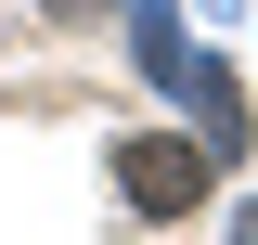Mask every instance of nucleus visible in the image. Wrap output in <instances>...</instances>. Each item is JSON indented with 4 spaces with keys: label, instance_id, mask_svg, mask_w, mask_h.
Wrapping results in <instances>:
<instances>
[{
    "label": "nucleus",
    "instance_id": "2",
    "mask_svg": "<svg viewBox=\"0 0 258 245\" xmlns=\"http://www.w3.org/2000/svg\"><path fill=\"white\" fill-rule=\"evenodd\" d=\"M232 245H258V207H245V219H232Z\"/></svg>",
    "mask_w": 258,
    "mask_h": 245
},
{
    "label": "nucleus",
    "instance_id": "1",
    "mask_svg": "<svg viewBox=\"0 0 258 245\" xmlns=\"http://www.w3.org/2000/svg\"><path fill=\"white\" fill-rule=\"evenodd\" d=\"M116 181H129V207H142V219H181L194 194H207V142H129Z\"/></svg>",
    "mask_w": 258,
    "mask_h": 245
}]
</instances>
